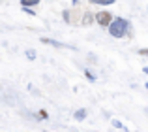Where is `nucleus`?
Here are the masks:
<instances>
[{"label":"nucleus","instance_id":"1","mask_svg":"<svg viewBox=\"0 0 148 132\" xmlns=\"http://www.w3.org/2000/svg\"><path fill=\"white\" fill-rule=\"evenodd\" d=\"M127 28H130V21H127V19H122V17L112 19L111 25H109V32L114 38H124L127 34Z\"/></svg>","mask_w":148,"mask_h":132},{"label":"nucleus","instance_id":"2","mask_svg":"<svg viewBox=\"0 0 148 132\" xmlns=\"http://www.w3.org/2000/svg\"><path fill=\"white\" fill-rule=\"evenodd\" d=\"M96 21H98L101 26H109V25H111V21H112V17H111L109 11H99V13L96 15Z\"/></svg>","mask_w":148,"mask_h":132},{"label":"nucleus","instance_id":"3","mask_svg":"<svg viewBox=\"0 0 148 132\" xmlns=\"http://www.w3.org/2000/svg\"><path fill=\"white\" fill-rule=\"evenodd\" d=\"M73 117H75V121H84L86 119V110H77Z\"/></svg>","mask_w":148,"mask_h":132},{"label":"nucleus","instance_id":"4","mask_svg":"<svg viewBox=\"0 0 148 132\" xmlns=\"http://www.w3.org/2000/svg\"><path fill=\"white\" fill-rule=\"evenodd\" d=\"M90 4H98V6H111L114 4V0H88Z\"/></svg>","mask_w":148,"mask_h":132},{"label":"nucleus","instance_id":"5","mask_svg":"<svg viewBox=\"0 0 148 132\" xmlns=\"http://www.w3.org/2000/svg\"><path fill=\"white\" fill-rule=\"evenodd\" d=\"M92 21H94V15H92V13H84V17H83V25H90Z\"/></svg>","mask_w":148,"mask_h":132},{"label":"nucleus","instance_id":"6","mask_svg":"<svg viewBox=\"0 0 148 132\" xmlns=\"http://www.w3.org/2000/svg\"><path fill=\"white\" fill-rule=\"evenodd\" d=\"M23 6H36V4H40V0H21Z\"/></svg>","mask_w":148,"mask_h":132},{"label":"nucleus","instance_id":"7","mask_svg":"<svg viewBox=\"0 0 148 132\" xmlns=\"http://www.w3.org/2000/svg\"><path fill=\"white\" fill-rule=\"evenodd\" d=\"M112 126H114V129H122V130L126 129V126H124V125H122V123H120V121H116V119H114V121H112Z\"/></svg>","mask_w":148,"mask_h":132},{"label":"nucleus","instance_id":"8","mask_svg":"<svg viewBox=\"0 0 148 132\" xmlns=\"http://www.w3.org/2000/svg\"><path fill=\"white\" fill-rule=\"evenodd\" d=\"M26 55H28V59H36V51H34V49L32 51H26Z\"/></svg>","mask_w":148,"mask_h":132},{"label":"nucleus","instance_id":"9","mask_svg":"<svg viewBox=\"0 0 148 132\" xmlns=\"http://www.w3.org/2000/svg\"><path fill=\"white\" fill-rule=\"evenodd\" d=\"M84 76H86V77H88V79H90V81H94V79H96V77H94V76H92V74H90V72H84Z\"/></svg>","mask_w":148,"mask_h":132},{"label":"nucleus","instance_id":"10","mask_svg":"<svg viewBox=\"0 0 148 132\" xmlns=\"http://www.w3.org/2000/svg\"><path fill=\"white\" fill-rule=\"evenodd\" d=\"M139 55H143V57H148V49H141V51H139Z\"/></svg>","mask_w":148,"mask_h":132},{"label":"nucleus","instance_id":"11","mask_svg":"<svg viewBox=\"0 0 148 132\" xmlns=\"http://www.w3.org/2000/svg\"><path fill=\"white\" fill-rule=\"evenodd\" d=\"M143 72H145V74H148V66H145V68H143Z\"/></svg>","mask_w":148,"mask_h":132},{"label":"nucleus","instance_id":"12","mask_svg":"<svg viewBox=\"0 0 148 132\" xmlns=\"http://www.w3.org/2000/svg\"><path fill=\"white\" fill-rule=\"evenodd\" d=\"M146 89H148V83H146Z\"/></svg>","mask_w":148,"mask_h":132}]
</instances>
